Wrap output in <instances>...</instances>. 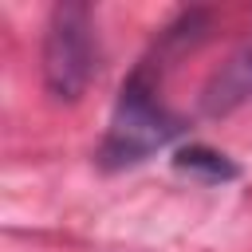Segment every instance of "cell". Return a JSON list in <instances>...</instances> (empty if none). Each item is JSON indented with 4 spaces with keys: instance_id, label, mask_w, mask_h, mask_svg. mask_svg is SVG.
Here are the masks:
<instances>
[{
    "instance_id": "4",
    "label": "cell",
    "mask_w": 252,
    "mask_h": 252,
    "mask_svg": "<svg viewBox=\"0 0 252 252\" xmlns=\"http://www.w3.org/2000/svg\"><path fill=\"white\" fill-rule=\"evenodd\" d=\"M173 165H177L181 173H189V177L209 181V185H220V181L240 177L236 161L224 158L220 150H209V146H185V150H177V154H173Z\"/></svg>"
},
{
    "instance_id": "2",
    "label": "cell",
    "mask_w": 252,
    "mask_h": 252,
    "mask_svg": "<svg viewBox=\"0 0 252 252\" xmlns=\"http://www.w3.org/2000/svg\"><path fill=\"white\" fill-rule=\"evenodd\" d=\"M98 75V35L94 12L79 0L55 4L43 35V87L59 102L83 98L91 79Z\"/></svg>"
},
{
    "instance_id": "3",
    "label": "cell",
    "mask_w": 252,
    "mask_h": 252,
    "mask_svg": "<svg viewBox=\"0 0 252 252\" xmlns=\"http://www.w3.org/2000/svg\"><path fill=\"white\" fill-rule=\"evenodd\" d=\"M248 98H252V43H244L224 67L213 71V79L201 91V110L205 114H228Z\"/></svg>"
},
{
    "instance_id": "1",
    "label": "cell",
    "mask_w": 252,
    "mask_h": 252,
    "mask_svg": "<svg viewBox=\"0 0 252 252\" xmlns=\"http://www.w3.org/2000/svg\"><path fill=\"white\" fill-rule=\"evenodd\" d=\"M177 134H181V118L161 106L158 87L150 79V63H142L122 83V91H118V102H114V114H110V126H106L98 161L106 169L138 165L150 154L165 150Z\"/></svg>"
}]
</instances>
